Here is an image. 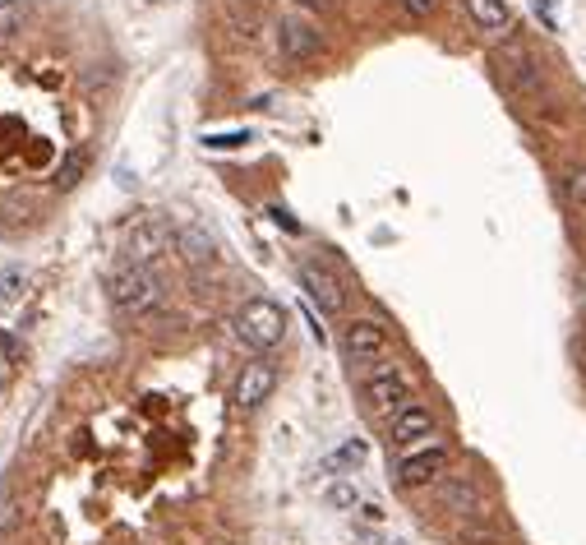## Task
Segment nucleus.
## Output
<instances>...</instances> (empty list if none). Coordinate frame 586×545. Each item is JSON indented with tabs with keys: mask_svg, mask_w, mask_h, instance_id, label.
<instances>
[{
	"mask_svg": "<svg viewBox=\"0 0 586 545\" xmlns=\"http://www.w3.org/2000/svg\"><path fill=\"white\" fill-rule=\"evenodd\" d=\"M167 245H171V227L162 218H148V222H139V227L130 231L125 255H130V264H148V259H157Z\"/></svg>",
	"mask_w": 586,
	"mask_h": 545,
	"instance_id": "10",
	"label": "nucleus"
},
{
	"mask_svg": "<svg viewBox=\"0 0 586 545\" xmlns=\"http://www.w3.org/2000/svg\"><path fill=\"white\" fill-rule=\"evenodd\" d=\"M236 333H240V342H245V347L268 352V347H277V342H282V333H287V310H282L277 301H268V296H254V301L240 305Z\"/></svg>",
	"mask_w": 586,
	"mask_h": 545,
	"instance_id": "2",
	"label": "nucleus"
},
{
	"mask_svg": "<svg viewBox=\"0 0 586 545\" xmlns=\"http://www.w3.org/2000/svg\"><path fill=\"white\" fill-rule=\"evenodd\" d=\"M365 458V444L360 439H351V444H342V453L337 458H328V467H351V462H360Z\"/></svg>",
	"mask_w": 586,
	"mask_h": 545,
	"instance_id": "18",
	"label": "nucleus"
},
{
	"mask_svg": "<svg viewBox=\"0 0 586 545\" xmlns=\"http://www.w3.org/2000/svg\"><path fill=\"white\" fill-rule=\"evenodd\" d=\"M402 10H407V14H416V19H425V14H434V10H439V0H402Z\"/></svg>",
	"mask_w": 586,
	"mask_h": 545,
	"instance_id": "19",
	"label": "nucleus"
},
{
	"mask_svg": "<svg viewBox=\"0 0 586 545\" xmlns=\"http://www.w3.org/2000/svg\"><path fill=\"white\" fill-rule=\"evenodd\" d=\"M273 384H277V370H273V365H268V361H250L245 370H240L236 393H231V398H236L240 412H254V407H259V402L273 393Z\"/></svg>",
	"mask_w": 586,
	"mask_h": 545,
	"instance_id": "7",
	"label": "nucleus"
},
{
	"mask_svg": "<svg viewBox=\"0 0 586 545\" xmlns=\"http://www.w3.org/2000/svg\"><path fill=\"white\" fill-rule=\"evenodd\" d=\"M79 171H84V153H70V158L60 162V171H56V185L60 190H70V185L79 181Z\"/></svg>",
	"mask_w": 586,
	"mask_h": 545,
	"instance_id": "16",
	"label": "nucleus"
},
{
	"mask_svg": "<svg viewBox=\"0 0 586 545\" xmlns=\"http://www.w3.org/2000/svg\"><path fill=\"white\" fill-rule=\"evenodd\" d=\"M300 287H305V296L319 305L323 315H337V310L347 305V291H342V282H337L323 264H300Z\"/></svg>",
	"mask_w": 586,
	"mask_h": 545,
	"instance_id": "6",
	"label": "nucleus"
},
{
	"mask_svg": "<svg viewBox=\"0 0 586 545\" xmlns=\"http://www.w3.org/2000/svg\"><path fill=\"white\" fill-rule=\"evenodd\" d=\"M33 19V0H0V37H14Z\"/></svg>",
	"mask_w": 586,
	"mask_h": 545,
	"instance_id": "13",
	"label": "nucleus"
},
{
	"mask_svg": "<svg viewBox=\"0 0 586 545\" xmlns=\"http://www.w3.org/2000/svg\"><path fill=\"white\" fill-rule=\"evenodd\" d=\"M176 250H180V259L190 268H204V264H213L217 259V245H213V236H208L204 227H185L176 236Z\"/></svg>",
	"mask_w": 586,
	"mask_h": 545,
	"instance_id": "11",
	"label": "nucleus"
},
{
	"mask_svg": "<svg viewBox=\"0 0 586 545\" xmlns=\"http://www.w3.org/2000/svg\"><path fill=\"white\" fill-rule=\"evenodd\" d=\"M300 5H310V10H328V0H300Z\"/></svg>",
	"mask_w": 586,
	"mask_h": 545,
	"instance_id": "21",
	"label": "nucleus"
},
{
	"mask_svg": "<svg viewBox=\"0 0 586 545\" xmlns=\"http://www.w3.org/2000/svg\"><path fill=\"white\" fill-rule=\"evenodd\" d=\"M24 291V268H5L0 273V301H14Z\"/></svg>",
	"mask_w": 586,
	"mask_h": 545,
	"instance_id": "17",
	"label": "nucleus"
},
{
	"mask_svg": "<svg viewBox=\"0 0 586 545\" xmlns=\"http://www.w3.org/2000/svg\"><path fill=\"white\" fill-rule=\"evenodd\" d=\"M319 28H310L305 19H282L277 24V51H282V61H310L319 56Z\"/></svg>",
	"mask_w": 586,
	"mask_h": 545,
	"instance_id": "8",
	"label": "nucleus"
},
{
	"mask_svg": "<svg viewBox=\"0 0 586 545\" xmlns=\"http://www.w3.org/2000/svg\"><path fill=\"white\" fill-rule=\"evenodd\" d=\"M111 305H116L120 315H148V310H157V301H162V278L153 273V264H125L111 278Z\"/></svg>",
	"mask_w": 586,
	"mask_h": 545,
	"instance_id": "1",
	"label": "nucleus"
},
{
	"mask_svg": "<svg viewBox=\"0 0 586 545\" xmlns=\"http://www.w3.org/2000/svg\"><path fill=\"white\" fill-rule=\"evenodd\" d=\"M563 194H568V208L586 218V167H573L568 181H563Z\"/></svg>",
	"mask_w": 586,
	"mask_h": 545,
	"instance_id": "15",
	"label": "nucleus"
},
{
	"mask_svg": "<svg viewBox=\"0 0 586 545\" xmlns=\"http://www.w3.org/2000/svg\"><path fill=\"white\" fill-rule=\"evenodd\" d=\"M443 504H448V509H457V513H476L480 509V495H476V485L453 481L448 490H443Z\"/></svg>",
	"mask_w": 586,
	"mask_h": 545,
	"instance_id": "14",
	"label": "nucleus"
},
{
	"mask_svg": "<svg viewBox=\"0 0 586 545\" xmlns=\"http://www.w3.org/2000/svg\"><path fill=\"white\" fill-rule=\"evenodd\" d=\"M365 398H370L374 412H402V407H411V379L407 370L397 361H379L370 370V379H365Z\"/></svg>",
	"mask_w": 586,
	"mask_h": 545,
	"instance_id": "3",
	"label": "nucleus"
},
{
	"mask_svg": "<svg viewBox=\"0 0 586 545\" xmlns=\"http://www.w3.org/2000/svg\"><path fill=\"white\" fill-rule=\"evenodd\" d=\"M443 467H448V449H443V444H425V449L407 453V458L397 462V485H402V490H420V485H430Z\"/></svg>",
	"mask_w": 586,
	"mask_h": 545,
	"instance_id": "4",
	"label": "nucleus"
},
{
	"mask_svg": "<svg viewBox=\"0 0 586 545\" xmlns=\"http://www.w3.org/2000/svg\"><path fill=\"white\" fill-rule=\"evenodd\" d=\"M342 352L351 361H379L388 352V333H383L379 319H351L347 333H342Z\"/></svg>",
	"mask_w": 586,
	"mask_h": 545,
	"instance_id": "5",
	"label": "nucleus"
},
{
	"mask_svg": "<svg viewBox=\"0 0 586 545\" xmlns=\"http://www.w3.org/2000/svg\"><path fill=\"white\" fill-rule=\"evenodd\" d=\"M434 430H439V421H434L430 407L411 402V407H402V412L393 416V430H388V439H393L397 449H407V444H420V439H430Z\"/></svg>",
	"mask_w": 586,
	"mask_h": 545,
	"instance_id": "9",
	"label": "nucleus"
},
{
	"mask_svg": "<svg viewBox=\"0 0 586 545\" xmlns=\"http://www.w3.org/2000/svg\"><path fill=\"white\" fill-rule=\"evenodd\" d=\"M245 139H250V134H213L208 144L213 148H236V144H245Z\"/></svg>",
	"mask_w": 586,
	"mask_h": 545,
	"instance_id": "20",
	"label": "nucleus"
},
{
	"mask_svg": "<svg viewBox=\"0 0 586 545\" xmlns=\"http://www.w3.org/2000/svg\"><path fill=\"white\" fill-rule=\"evenodd\" d=\"M467 19L480 33L499 37L503 28H508V5H503V0H467Z\"/></svg>",
	"mask_w": 586,
	"mask_h": 545,
	"instance_id": "12",
	"label": "nucleus"
}]
</instances>
